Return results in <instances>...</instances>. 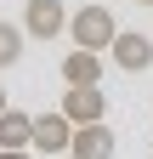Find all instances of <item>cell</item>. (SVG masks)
Segmentation results:
<instances>
[{
	"label": "cell",
	"instance_id": "cell-1",
	"mask_svg": "<svg viewBox=\"0 0 153 159\" xmlns=\"http://www.w3.org/2000/svg\"><path fill=\"white\" fill-rule=\"evenodd\" d=\"M68 34H74L80 51H108L113 40H119V23H113V11L102 6V0H85V6L68 17Z\"/></svg>",
	"mask_w": 153,
	"mask_h": 159
},
{
	"label": "cell",
	"instance_id": "cell-2",
	"mask_svg": "<svg viewBox=\"0 0 153 159\" xmlns=\"http://www.w3.org/2000/svg\"><path fill=\"white\" fill-rule=\"evenodd\" d=\"M63 29H68L63 0H28V6H23V34H34V40H57Z\"/></svg>",
	"mask_w": 153,
	"mask_h": 159
},
{
	"label": "cell",
	"instance_id": "cell-3",
	"mask_svg": "<svg viewBox=\"0 0 153 159\" xmlns=\"http://www.w3.org/2000/svg\"><path fill=\"white\" fill-rule=\"evenodd\" d=\"M74 142V119L57 108V114H34V153H68Z\"/></svg>",
	"mask_w": 153,
	"mask_h": 159
},
{
	"label": "cell",
	"instance_id": "cell-4",
	"mask_svg": "<svg viewBox=\"0 0 153 159\" xmlns=\"http://www.w3.org/2000/svg\"><path fill=\"white\" fill-rule=\"evenodd\" d=\"M63 114L74 119V125H97V119L108 114L102 85H68V91H63Z\"/></svg>",
	"mask_w": 153,
	"mask_h": 159
},
{
	"label": "cell",
	"instance_id": "cell-5",
	"mask_svg": "<svg viewBox=\"0 0 153 159\" xmlns=\"http://www.w3.org/2000/svg\"><path fill=\"white\" fill-rule=\"evenodd\" d=\"M108 57H113L125 74H142V68L153 63V40H147V34H136V29H119V40L108 46Z\"/></svg>",
	"mask_w": 153,
	"mask_h": 159
},
{
	"label": "cell",
	"instance_id": "cell-6",
	"mask_svg": "<svg viewBox=\"0 0 153 159\" xmlns=\"http://www.w3.org/2000/svg\"><path fill=\"white\" fill-rule=\"evenodd\" d=\"M68 153H74V159H113V131H108V119H97V125H74Z\"/></svg>",
	"mask_w": 153,
	"mask_h": 159
},
{
	"label": "cell",
	"instance_id": "cell-7",
	"mask_svg": "<svg viewBox=\"0 0 153 159\" xmlns=\"http://www.w3.org/2000/svg\"><path fill=\"white\" fill-rule=\"evenodd\" d=\"M63 80L68 85H102V51H80L74 46L63 57Z\"/></svg>",
	"mask_w": 153,
	"mask_h": 159
},
{
	"label": "cell",
	"instance_id": "cell-8",
	"mask_svg": "<svg viewBox=\"0 0 153 159\" xmlns=\"http://www.w3.org/2000/svg\"><path fill=\"white\" fill-rule=\"evenodd\" d=\"M0 148H34V114H23V108L0 114Z\"/></svg>",
	"mask_w": 153,
	"mask_h": 159
},
{
	"label": "cell",
	"instance_id": "cell-9",
	"mask_svg": "<svg viewBox=\"0 0 153 159\" xmlns=\"http://www.w3.org/2000/svg\"><path fill=\"white\" fill-rule=\"evenodd\" d=\"M23 29H17V23H0V68H11L17 63V57H23Z\"/></svg>",
	"mask_w": 153,
	"mask_h": 159
},
{
	"label": "cell",
	"instance_id": "cell-10",
	"mask_svg": "<svg viewBox=\"0 0 153 159\" xmlns=\"http://www.w3.org/2000/svg\"><path fill=\"white\" fill-rule=\"evenodd\" d=\"M0 159H34V148H0Z\"/></svg>",
	"mask_w": 153,
	"mask_h": 159
},
{
	"label": "cell",
	"instance_id": "cell-11",
	"mask_svg": "<svg viewBox=\"0 0 153 159\" xmlns=\"http://www.w3.org/2000/svg\"><path fill=\"white\" fill-rule=\"evenodd\" d=\"M6 108H11V102H6V91H0V114H6Z\"/></svg>",
	"mask_w": 153,
	"mask_h": 159
},
{
	"label": "cell",
	"instance_id": "cell-12",
	"mask_svg": "<svg viewBox=\"0 0 153 159\" xmlns=\"http://www.w3.org/2000/svg\"><path fill=\"white\" fill-rule=\"evenodd\" d=\"M136 6H153V0H136Z\"/></svg>",
	"mask_w": 153,
	"mask_h": 159
},
{
	"label": "cell",
	"instance_id": "cell-13",
	"mask_svg": "<svg viewBox=\"0 0 153 159\" xmlns=\"http://www.w3.org/2000/svg\"><path fill=\"white\" fill-rule=\"evenodd\" d=\"M102 6H108V0H102Z\"/></svg>",
	"mask_w": 153,
	"mask_h": 159
}]
</instances>
